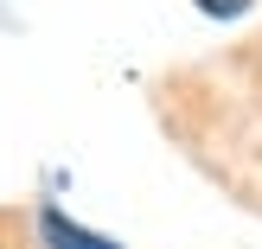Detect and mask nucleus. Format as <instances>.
<instances>
[{
    "mask_svg": "<svg viewBox=\"0 0 262 249\" xmlns=\"http://www.w3.org/2000/svg\"><path fill=\"white\" fill-rule=\"evenodd\" d=\"M38 237H45V249H115V243L90 237L83 224H71L58 205H45V211H38Z\"/></svg>",
    "mask_w": 262,
    "mask_h": 249,
    "instance_id": "1",
    "label": "nucleus"
},
{
    "mask_svg": "<svg viewBox=\"0 0 262 249\" xmlns=\"http://www.w3.org/2000/svg\"><path fill=\"white\" fill-rule=\"evenodd\" d=\"M192 7H199L205 19H237V13L250 7V0H192Z\"/></svg>",
    "mask_w": 262,
    "mask_h": 249,
    "instance_id": "2",
    "label": "nucleus"
}]
</instances>
